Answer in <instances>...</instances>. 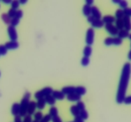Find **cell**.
<instances>
[{
  "mask_svg": "<svg viewBox=\"0 0 131 122\" xmlns=\"http://www.w3.org/2000/svg\"><path fill=\"white\" fill-rule=\"evenodd\" d=\"M128 58H129L130 60H131V50L129 51V53H128Z\"/></svg>",
  "mask_w": 131,
  "mask_h": 122,
  "instance_id": "cell-51",
  "label": "cell"
},
{
  "mask_svg": "<svg viewBox=\"0 0 131 122\" xmlns=\"http://www.w3.org/2000/svg\"><path fill=\"white\" fill-rule=\"evenodd\" d=\"M115 17H116V19H123V17H124V13L122 9L120 8L116 10L115 12Z\"/></svg>",
  "mask_w": 131,
  "mask_h": 122,
  "instance_id": "cell-28",
  "label": "cell"
},
{
  "mask_svg": "<svg viewBox=\"0 0 131 122\" xmlns=\"http://www.w3.org/2000/svg\"><path fill=\"white\" fill-rule=\"evenodd\" d=\"M46 102L44 98H42V99H39L37 100V102H36V105H37V109H40V110H42L44 109L46 107Z\"/></svg>",
  "mask_w": 131,
  "mask_h": 122,
  "instance_id": "cell-16",
  "label": "cell"
},
{
  "mask_svg": "<svg viewBox=\"0 0 131 122\" xmlns=\"http://www.w3.org/2000/svg\"><path fill=\"white\" fill-rule=\"evenodd\" d=\"M19 22H20V19L16 17L12 18L11 19V22H10V25L15 27V26H17L19 24Z\"/></svg>",
  "mask_w": 131,
  "mask_h": 122,
  "instance_id": "cell-32",
  "label": "cell"
},
{
  "mask_svg": "<svg viewBox=\"0 0 131 122\" xmlns=\"http://www.w3.org/2000/svg\"><path fill=\"white\" fill-rule=\"evenodd\" d=\"M124 13V16H127L130 17H131V8L127 7L123 10Z\"/></svg>",
  "mask_w": 131,
  "mask_h": 122,
  "instance_id": "cell-40",
  "label": "cell"
},
{
  "mask_svg": "<svg viewBox=\"0 0 131 122\" xmlns=\"http://www.w3.org/2000/svg\"><path fill=\"white\" fill-rule=\"evenodd\" d=\"M49 114L51 116V117L56 116L58 115V110L57 108L55 106L51 107L49 109Z\"/></svg>",
  "mask_w": 131,
  "mask_h": 122,
  "instance_id": "cell-25",
  "label": "cell"
},
{
  "mask_svg": "<svg viewBox=\"0 0 131 122\" xmlns=\"http://www.w3.org/2000/svg\"><path fill=\"white\" fill-rule=\"evenodd\" d=\"M131 74V64L126 62L124 65L120 76V82L118 88L117 94H116V102L118 104H122L124 102L126 95L127 89L129 85Z\"/></svg>",
  "mask_w": 131,
  "mask_h": 122,
  "instance_id": "cell-1",
  "label": "cell"
},
{
  "mask_svg": "<svg viewBox=\"0 0 131 122\" xmlns=\"http://www.w3.org/2000/svg\"><path fill=\"white\" fill-rule=\"evenodd\" d=\"M118 5H120V6L122 8L125 9V8H127L128 3H127V1H125V0H120V3H119Z\"/></svg>",
  "mask_w": 131,
  "mask_h": 122,
  "instance_id": "cell-39",
  "label": "cell"
},
{
  "mask_svg": "<svg viewBox=\"0 0 131 122\" xmlns=\"http://www.w3.org/2000/svg\"><path fill=\"white\" fill-rule=\"evenodd\" d=\"M74 122H84V120H83V119L79 116H76L74 118Z\"/></svg>",
  "mask_w": 131,
  "mask_h": 122,
  "instance_id": "cell-45",
  "label": "cell"
},
{
  "mask_svg": "<svg viewBox=\"0 0 131 122\" xmlns=\"http://www.w3.org/2000/svg\"><path fill=\"white\" fill-rule=\"evenodd\" d=\"M120 0H113V2L115 3H117V4H119V3H120Z\"/></svg>",
  "mask_w": 131,
  "mask_h": 122,
  "instance_id": "cell-52",
  "label": "cell"
},
{
  "mask_svg": "<svg viewBox=\"0 0 131 122\" xmlns=\"http://www.w3.org/2000/svg\"><path fill=\"white\" fill-rule=\"evenodd\" d=\"M123 21H124V28L127 30L129 31L131 30V19L130 17L127 16H124L123 17Z\"/></svg>",
  "mask_w": 131,
  "mask_h": 122,
  "instance_id": "cell-12",
  "label": "cell"
},
{
  "mask_svg": "<svg viewBox=\"0 0 131 122\" xmlns=\"http://www.w3.org/2000/svg\"><path fill=\"white\" fill-rule=\"evenodd\" d=\"M70 122H74V121H70Z\"/></svg>",
  "mask_w": 131,
  "mask_h": 122,
  "instance_id": "cell-56",
  "label": "cell"
},
{
  "mask_svg": "<svg viewBox=\"0 0 131 122\" xmlns=\"http://www.w3.org/2000/svg\"><path fill=\"white\" fill-rule=\"evenodd\" d=\"M76 105L78 108V109H79V111H82L85 109V104H84V103L83 102V101H81V100L78 101V102H77Z\"/></svg>",
  "mask_w": 131,
  "mask_h": 122,
  "instance_id": "cell-36",
  "label": "cell"
},
{
  "mask_svg": "<svg viewBox=\"0 0 131 122\" xmlns=\"http://www.w3.org/2000/svg\"><path fill=\"white\" fill-rule=\"evenodd\" d=\"M36 109H37V105H36V102L31 100L29 101V104H28V109H27V114L28 115H33L34 114L35 112Z\"/></svg>",
  "mask_w": 131,
  "mask_h": 122,
  "instance_id": "cell-8",
  "label": "cell"
},
{
  "mask_svg": "<svg viewBox=\"0 0 131 122\" xmlns=\"http://www.w3.org/2000/svg\"><path fill=\"white\" fill-rule=\"evenodd\" d=\"M95 30L93 27L88 28L86 34V43L87 45L91 46L94 42Z\"/></svg>",
  "mask_w": 131,
  "mask_h": 122,
  "instance_id": "cell-4",
  "label": "cell"
},
{
  "mask_svg": "<svg viewBox=\"0 0 131 122\" xmlns=\"http://www.w3.org/2000/svg\"><path fill=\"white\" fill-rule=\"evenodd\" d=\"M95 19V18L93 17L92 16V15H90V16H88V17H87V21H88L89 23H90V24H92V23L93 22V20H94Z\"/></svg>",
  "mask_w": 131,
  "mask_h": 122,
  "instance_id": "cell-46",
  "label": "cell"
},
{
  "mask_svg": "<svg viewBox=\"0 0 131 122\" xmlns=\"http://www.w3.org/2000/svg\"><path fill=\"white\" fill-rule=\"evenodd\" d=\"M16 11L17 10H15V9L14 8H10L9 9L8 11V15L9 17H10L11 19H12V18H14L15 16V13H16Z\"/></svg>",
  "mask_w": 131,
  "mask_h": 122,
  "instance_id": "cell-35",
  "label": "cell"
},
{
  "mask_svg": "<svg viewBox=\"0 0 131 122\" xmlns=\"http://www.w3.org/2000/svg\"><path fill=\"white\" fill-rule=\"evenodd\" d=\"M102 20L104 24H113L114 22H115L116 19L115 17L112 16V15H106L102 18Z\"/></svg>",
  "mask_w": 131,
  "mask_h": 122,
  "instance_id": "cell-15",
  "label": "cell"
},
{
  "mask_svg": "<svg viewBox=\"0 0 131 122\" xmlns=\"http://www.w3.org/2000/svg\"><path fill=\"white\" fill-rule=\"evenodd\" d=\"M92 48L91 47V46H85V47L84 48V50H83V55H84V57H90V56H91V55H92Z\"/></svg>",
  "mask_w": 131,
  "mask_h": 122,
  "instance_id": "cell-22",
  "label": "cell"
},
{
  "mask_svg": "<svg viewBox=\"0 0 131 122\" xmlns=\"http://www.w3.org/2000/svg\"><path fill=\"white\" fill-rule=\"evenodd\" d=\"M91 15L95 19H101L102 17V13L100 11L99 9L95 6L91 7Z\"/></svg>",
  "mask_w": 131,
  "mask_h": 122,
  "instance_id": "cell-7",
  "label": "cell"
},
{
  "mask_svg": "<svg viewBox=\"0 0 131 122\" xmlns=\"http://www.w3.org/2000/svg\"><path fill=\"white\" fill-rule=\"evenodd\" d=\"M79 116L83 119V120H84V119H87L88 118V111H87L86 109L80 111V113H79Z\"/></svg>",
  "mask_w": 131,
  "mask_h": 122,
  "instance_id": "cell-27",
  "label": "cell"
},
{
  "mask_svg": "<svg viewBox=\"0 0 131 122\" xmlns=\"http://www.w3.org/2000/svg\"><path fill=\"white\" fill-rule=\"evenodd\" d=\"M113 37H107L104 39V44L106 46H111V44H113Z\"/></svg>",
  "mask_w": 131,
  "mask_h": 122,
  "instance_id": "cell-37",
  "label": "cell"
},
{
  "mask_svg": "<svg viewBox=\"0 0 131 122\" xmlns=\"http://www.w3.org/2000/svg\"></svg>",
  "mask_w": 131,
  "mask_h": 122,
  "instance_id": "cell-58",
  "label": "cell"
},
{
  "mask_svg": "<svg viewBox=\"0 0 131 122\" xmlns=\"http://www.w3.org/2000/svg\"><path fill=\"white\" fill-rule=\"evenodd\" d=\"M81 63L82 66H84V67H86V66H87L90 64V58L89 57H83L81 58Z\"/></svg>",
  "mask_w": 131,
  "mask_h": 122,
  "instance_id": "cell-30",
  "label": "cell"
},
{
  "mask_svg": "<svg viewBox=\"0 0 131 122\" xmlns=\"http://www.w3.org/2000/svg\"><path fill=\"white\" fill-rule=\"evenodd\" d=\"M23 122H32L31 116L27 114L26 116H25L24 117V119H23Z\"/></svg>",
  "mask_w": 131,
  "mask_h": 122,
  "instance_id": "cell-43",
  "label": "cell"
},
{
  "mask_svg": "<svg viewBox=\"0 0 131 122\" xmlns=\"http://www.w3.org/2000/svg\"><path fill=\"white\" fill-rule=\"evenodd\" d=\"M23 11L21 10H17L16 11V13H15V17L17 18V19H20V18L23 17Z\"/></svg>",
  "mask_w": 131,
  "mask_h": 122,
  "instance_id": "cell-41",
  "label": "cell"
},
{
  "mask_svg": "<svg viewBox=\"0 0 131 122\" xmlns=\"http://www.w3.org/2000/svg\"><path fill=\"white\" fill-rule=\"evenodd\" d=\"M33 115H34L35 120L38 121H40L41 120V119L42 118V117H43V114H42V112L40 111L36 112V113H34Z\"/></svg>",
  "mask_w": 131,
  "mask_h": 122,
  "instance_id": "cell-29",
  "label": "cell"
},
{
  "mask_svg": "<svg viewBox=\"0 0 131 122\" xmlns=\"http://www.w3.org/2000/svg\"><path fill=\"white\" fill-rule=\"evenodd\" d=\"M65 95H69V94L75 93V86H67L62 88L61 90Z\"/></svg>",
  "mask_w": 131,
  "mask_h": 122,
  "instance_id": "cell-14",
  "label": "cell"
},
{
  "mask_svg": "<svg viewBox=\"0 0 131 122\" xmlns=\"http://www.w3.org/2000/svg\"><path fill=\"white\" fill-rule=\"evenodd\" d=\"M51 95L54 97V98L56 100H62L65 98V94L61 91H60V90H53Z\"/></svg>",
  "mask_w": 131,
  "mask_h": 122,
  "instance_id": "cell-10",
  "label": "cell"
},
{
  "mask_svg": "<svg viewBox=\"0 0 131 122\" xmlns=\"http://www.w3.org/2000/svg\"><path fill=\"white\" fill-rule=\"evenodd\" d=\"M52 92H53V90H52V88L50 87V86H47V87L43 88L42 90L37 92L35 94V97L37 100L39 99H42V98H44L47 95L52 94Z\"/></svg>",
  "mask_w": 131,
  "mask_h": 122,
  "instance_id": "cell-3",
  "label": "cell"
},
{
  "mask_svg": "<svg viewBox=\"0 0 131 122\" xmlns=\"http://www.w3.org/2000/svg\"><path fill=\"white\" fill-rule=\"evenodd\" d=\"M115 22H116V25L118 29L119 30H122L124 28V21H123L122 19H116V20H115Z\"/></svg>",
  "mask_w": 131,
  "mask_h": 122,
  "instance_id": "cell-24",
  "label": "cell"
},
{
  "mask_svg": "<svg viewBox=\"0 0 131 122\" xmlns=\"http://www.w3.org/2000/svg\"><path fill=\"white\" fill-rule=\"evenodd\" d=\"M123 41L121 38H118V37H114L113 41V44H115L116 46L120 45L122 43Z\"/></svg>",
  "mask_w": 131,
  "mask_h": 122,
  "instance_id": "cell-31",
  "label": "cell"
},
{
  "mask_svg": "<svg viewBox=\"0 0 131 122\" xmlns=\"http://www.w3.org/2000/svg\"><path fill=\"white\" fill-rule=\"evenodd\" d=\"M5 46L7 48V50H15L18 48V47H19V44L17 41H10L6 42L5 44Z\"/></svg>",
  "mask_w": 131,
  "mask_h": 122,
  "instance_id": "cell-11",
  "label": "cell"
},
{
  "mask_svg": "<svg viewBox=\"0 0 131 122\" xmlns=\"http://www.w3.org/2000/svg\"><path fill=\"white\" fill-rule=\"evenodd\" d=\"M129 31L127 30L126 29H122V30H119L117 36L118 38H121V39H124V38H127L128 36H129Z\"/></svg>",
  "mask_w": 131,
  "mask_h": 122,
  "instance_id": "cell-20",
  "label": "cell"
},
{
  "mask_svg": "<svg viewBox=\"0 0 131 122\" xmlns=\"http://www.w3.org/2000/svg\"><path fill=\"white\" fill-rule=\"evenodd\" d=\"M128 38H129V39H130L131 40V33H130V34H129V36H128Z\"/></svg>",
  "mask_w": 131,
  "mask_h": 122,
  "instance_id": "cell-53",
  "label": "cell"
},
{
  "mask_svg": "<svg viewBox=\"0 0 131 122\" xmlns=\"http://www.w3.org/2000/svg\"><path fill=\"white\" fill-rule=\"evenodd\" d=\"M8 50L5 47V44H0V55H5L7 53Z\"/></svg>",
  "mask_w": 131,
  "mask_h": 122,
  "instance_id": "cell-34",
  "label": "cell"
},
{
  "mask_svg": "<svg viewBox=\"0 0 131 122\" xmlns=\"http://www.w3.org/2000/svg\"><path fill=\"white\" fill-rule=\"evenodd\" d=\"M10 5H11L12 8H14V9H15V10H17V9L19 7L20 3H19V1L15 0V1H12Z\"/></svg>",
  "mask_w": 131,
  "mask_h": 122,
  "instance_id": "cell-38",
  "label": "cell"
},
{
  "mask_svg": "<svg viewBox=\"0 0 131 122\" xmlns=\"http://www.w3.org/2000/svg\"><path fill=\"white\" fill-rule=\"evenodd\" d=\"M81 96L78 95L75 93L69 94L67 96V99L70 102H78L81 100Z\"/></svg>",
  "mask_w": 131,
  "mask_h": 122,
  "instance_id": "cell-13",
  "label": "cell"
},
{
  "mask_svg": "<svg viewBox=\"0 0 131 122\" xmlns=\"http://www.w3.org/2000/svg\"><path fill=\"white\" fill-rule=\"evenodd\" d=\"M70 113H72V114L74 117L78 116L79 115L80 111H79V109H78V108L77 107L76 105H71V107H70Z\"/></svg>",
  "mask_w": 131,
  "mask_h": 122,
  "instance_id": "cell-21",
  "label": "cell"
},
{
  "mask_svg": "<svg viewBox=\"0 0 131 122\" xmlns=\"http://www.w3.org/2000/svg\"><path fill=\"white\" fill-rule=\"evenodd\" d=\"M45 100H46V102L47 104H48L49 105H52L53 106L55 104H56V99L54 98V97L52 96V95H48L46 97H44Z\"/></svg>",
  "mask_w": 131,
  "mask_h": 122,
  "instance_id": "cell-18",
  "label": "cell"
},
{
  "mask_svg": "<svg viewBox=\"0 0 131 122\" xmlns=\"http://www.w3.org/2000/svg\"><path fill=\"white\" fill-rule=\"evenodd\" d=\"M14 122H23V120L21 119V117L19 115L15 116V118H14Z\"/></svg>",
  "mask_w": 131,
  "mask_h": 122,
  "instance_id": "cell-47",
  "label": "cell"
},
{
  "mask_svg": "<svg viewBox=\"0 0 131 122\" xmlns=\"http://www.w3.org/2000/svg\"><path fill=\"white\" fill-rule=\"evenodd\" d=\"M1 19L3 20V21L6 24H10V22H11V18L8 15L7 13H4L1 14Z\"/></svg>",
  "mask_w": 131,
  "mask_h": 122,
  "instance_id": "cell-26",
  "label": "cell"
},
{
  "mask_svg": "<svg viewBox=\"0 0 131 122\" xmlns=\"http://www.w3.org/2000/svg\"><path fill=\"white\" fill-rule=\"evenodd\" d=\"M30 97L31 94L29 92H26L24 94V95H23V97L20 103V111L19 116L20 117H24L25 116L27 115V109H28V104L29 103Z\"/></svg>",
  "mask_w": 131,
  "mask_h": 122,
  "instance_id": "cell-2",
  "label": "cell"
},
{
  "mask_svg": "<svg viewBox=\"0 0 131 122\" xmlns=\"http://www.w3.org/2000/svg\"><path fill=\"white\" fill-rule=\"evenodd\" d=\"M130 46H131V43H130Z\"/></svg>",
  "mask_w": 131,
  "mask_h": 122,
  "instance_id": "cell-57",
  "label": "cell"
},
{
  "mask_svg": "<svg viewBox=\"0 0 131 122\" xmlns=\"http://www.w3.org/2000/svg\"><path fill=\"white\" fill-rule=\"evenodd\" d=\"M52 122H62L61 118H60V116L57 115L56 116L52 117V119H51Z\"/></svg>",
  "mask_w": 131,
  "mask_h": 122,
  "instance_id": "cell-42",
  "label": "cell"
},
{
  "mask_svg": "<svg viewBox=\"0 0 131 122\" xmlns=\"http://www.w3.org/2000/svg\"><path fill=\"white\" fill-rule=\"evenodd\" d=\"M3 2L5 4H10L11 3L12 1H10V0H3Z\"/></svg>",
  "mask_w": 131,
  "mask_h": 122,
  "instance_id": "cell-50",
  "label": "cell"
},
{
  "mask_svg": "<svg viewBox=\"0 0 131 122\" xmlns=\"http://www.w3.org/2000/svg\"><path fill=\"white\" fill-rule=\"evenodd\" d=\"M124 102L125 104H131V95L125 97L124 100Z\"/></svg>",
  "mask_w": 131,
  "mask_h": 122,
  "instance_id": "cell-44",
  "label": "cell"
},
{
  "mask_svg": "<svg viewBox=\"0 0 131 122\" xmlns=\"http://www.w3.org/2000/svg\"><path fill=\"white\" fill-rule=\"evenodd\" d=\"M91 24H92V26L95 28H101L105 25L101 19H95Z\"/></svg>",
  "mask_w": 131,
  "mask_h": 122,
  "instance_id": "cell-17",
  "label": "cell"
},
{
  "mask_svg": "<svg viewBox=\"0 0 131 122\" xmlns=\"http://www.w3.org/2000/svg\"><path fill=\"white\" fill-rule=\"evenodd\" d=\"M19 2L21 5H24V4L27 3V0H19Z\"/></svg>",
  "mask_w": 131,
  "mask_h": 122,
  "instance_id": "cell-49",
  "label": "cell"
},
{
  "mask_svg": "<svg viewBox=\"0 0 131 122\" xmlns=\"http://www.w3.org/2000/svg\"><path fill=\"white\" fill-rule=\"evenodd\" d=\"M86 92V89L83 86H78L75 87V93L78 95L82 96L84 95Z\"/></svg>",
  "mask_w": 131,
  "mask_h": 122,
  "instance_id": "cell-19",
  "label": "cell"
},
{
  "mask_svg": "<svg viewBox=\"0 0 131 122\" xmlns=\"http://www.w3.org/2000/svg\"><path fill=\"white\" fill-rule=\"evenodd\" d=\"M20 104L17 102L14 103L12 105L11 108V113L12 114L15 116H16L19 115L20 114Z\"/></svg>",
  "mask_w": 131,
  "mask_h": 122,
  "instance_id": "cell-9",
  "label": "cell"
},
{
  "mask_svg": "<svg viewBox=\"0 0 131 122\" xmlns=\"http://www.w3.org/2000/svg\"><path fill=\"white\" fill-rule=\"evenodd\" d=\"M91 7L92 6H88L87 5H84L83 7V13L84 14V16L87 17H88V16L91 15Z\"/></svg>",
  "mask_w": 131,
  "mask_h": 122,
  "instance_id": "cell-23",
  "label": "cell"
},
{
  "mask_svg": "<svg viewBox=\"0 0 131 122\" xmlns=\"http://www.w3.org/2000/svg\"><path fill=\"white\" fill-rule=\"evenodd\" d=\"M93 3V0H86V5H88V6H90L92 5V4Z\"/></svg>",
  "mask_w": 131,
  "mask_h": 122,
  "instance_id": "cell-48",
  "label": "cell"
},
{
  "mask_svg": "<svg viewBox=\"0 0 131 122\" xmlns=\"http://www.w3.org/2000/svg\"><path fill=\"white\" fill-rule=\"evenodd\" d=\"M51 119H52V117L49 114H47L45 116H43L40 122H50L51 121Z\"/></svg>",
  "mask_w": 131,
  "mask_h": 122,
  "instance_id": "cell-33",
  "label": "cell"
},
{
  "mask_svg": "<svg viewBox=\"0 0 131 122\" xmlns=\"http://www.w3.org/2000/svg\"><path fill=\"white\" fill-rule=\"evenodd\" d=\"M105 29L107 30V33L111 36H116L118 33L119 30L116 28L115 25H114L113 24H105L104 25Z\"/></svg>",
  "mask_w": 131,
  "mask_h": 122,
  "instance_id": "cell-6",
  "label": "cell"
},
{
  "mask_svg": "<svg viewBox=\"0 0 131 122\" xmlns=\"http://www.w3.org/2000/svg\"><path fill=\"white\" fill-rule=\"evenodd\" d=\"M0 76H1V72H0Z\"/></svg>",
  "mask_w": 131,
  "mask_h": 122,
  "instance_id": "cell-55",
  "label": "cell"
},
{
  "mask_svg": "<svg viewBox=\"0 0 131 122\" xmlns=\"http://www.w3.org/2000/svg\"><path fill=\"white\" fill-rule=\"evenodd\" d=\"M7 32L10 40L13 41H17V39L18 38V36L15 27H14L10 25L7 28Z\"/></svg>",
  "mask_w": 131,
  "mask_h": 122,
  "instance_id": "cell-5",
  "label": "cell"
},
{
  "mask_svg": "<svg viewBox=\"0 0 131 122\" xmlns=\"http://www.w3.org/2000/svg\"><path fill=\"white\" fill-rule=\"evenodd\" d=\"M32 122H40V121H37V120H33V121H32Z\"/></svg>",
  "mask_w": 131,
  "mask_h": 122,
  "instance_id": "cell-54",
  "label": "cell"
}]
</instances>
